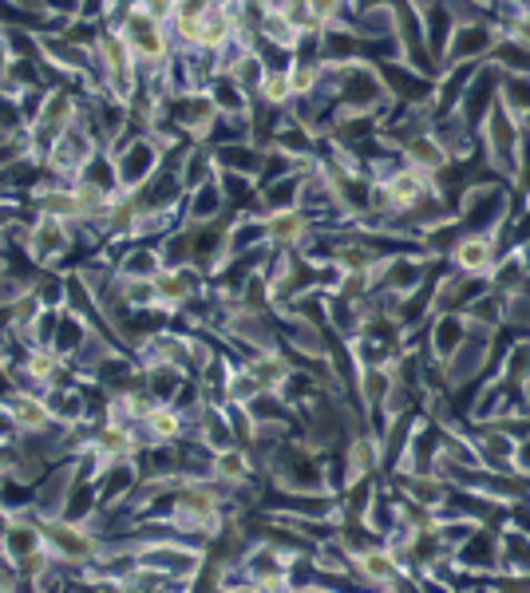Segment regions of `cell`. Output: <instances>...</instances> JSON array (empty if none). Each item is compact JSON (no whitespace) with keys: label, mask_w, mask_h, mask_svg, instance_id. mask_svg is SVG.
<instances>
[{"label":"cell","mask_w":530,"mask_h":593,"mask_svg":"<svg viewBox=\"0 0 530 593\" xmlns=\"http://www.w3.org/2000/svg\"><path fill=\"white\" fill-rule=\"evenodd\" d=\"M511 207H514V194H511V182L503 179H476L456 202V218L463 230H483V234H503L507 222H511Z\"/></svg>","instance_id":"1"},{"label":"cell","mask_w":530,"mask_h":593,"mask_svg":"<svg viewBox=\"0 0 530 593\" xmlns=\"http://www.w3.org/2000/svg\"><path fill=\"white\" fill-rule=\"evenodd\" d=\"M503 242L499 234H483V230H463L456 238V245L448 250V265L451 273H463V278H491L494 261L503 258Z\"/></svg>","instance_id":"2"},{"label":"cell","mask_w":530,"mask_h":593,"mask_svg":"<svg viewBox=\"0 0 530 593\" xmlns=\"http://www.w3.org/2000/svg\"><path fill=\"white\" fill-rule=\"evenodd\" d=\"M111 159H116L119 190H139L154 171H159L162 162H167V159H162V151H159V143H154L147 131H143V135L123 139L119 147H111Z\"/></svg>","instance_id":"3"},{"label":"cell","mask_w":530,"mask_h":593,"mask_svg":"<svg viewBox=\"0 0 530 593\" xmlns=\"http://www.w3.org/2000/svg\"><path fill=\"white\" fill-rule=\"evenodd\" d=\"M494 37H499V24L494 20H468V24L451 28V40L440 56L443 63H483L487 52H491Z\"/></svg>","instance_id":"4"},{"label":"cell","mask_w":530,"mask_h":593,"mask_svg":"<svg viewBox=\"0 0 530 593\" xmlns=\"http://www.w3.org/2000/svg\"><path fill=\"white\" fill-rule=\"evenodd\" d=\"M261 225H266V245H270L273 253L301 250L306 238L313 234V218H309L301 207L270 210V214H261Z\"/></svg>","instance_id":"5"},{"label":"cell","mask_w":530,"mask_h":593,"mask_svg":"<svg viewBox=\"0 0 530 593\" xmlns=\"http://www.w3.org/2000/svg\"><path fill=\"white\" fill-rule=\"evenodd\" d=\"M76 242L72 222H52V218H37V222L24 230V253L37 265H56L60 253H68Z\"/></svg>","instance_id":"6"},{"label":"cell","mask_w":530,"mask_h":593,"mask_svg":"<svg viewBox=\"0 0 530 593\" xmlns=\"http://www.w3.org/2000/svg\"><path fill=\"white\" fill-rule=\"evenodd\" d=\"M352 574L360 585H372V590H396L404 570L396 562L392 546H360L352 550Z\"/></svg>","instance_id":"7"},{"label":"cell","mask_w":530,"mask_h":593,"mask_svg":"<svg viewBox=\"0 0 530 593\" xmlns=\"http://www.w3.org/2000/svg\"><path fill=\"white\" fill-rule=\"evenodd\" d=\"M246 369L253 372V380L261 384V392H278L281 395L289 388V380H293V356L273 344V349L253 352V356L246 360Z\"/></svg>","instance_id":"8"},{"label":"cell","mask_w":530,"mask_h":593,"mask_svg":"<svg viewBox=\"0 0 530 593\" xmlns=\"http://www.w3.org/2000/svg\"><path fill=\"white\" fill-rule=\"evenodd\" d=\"M4 415H9V423L20 435H37L52 423V408H48V400L37 392L9 395V400H4Z\"/></svg>","instance_id":"9"},{"label":"cell","mask_w":530,"mask_h":593,"mask_svg":"<svg viewBox=\"0 0 530 593\" xmlns=\"http://www.w3.org/2000/svg\"><path fill=\"white\" fill-rule=\"evenodd\" d=\"M238 37V20L230 4H210L207 17H202V28H198V52H222L230 40Z\"/></svg>","instance_id":"10"},{"label":"cell","mask_w":530,"mask_h":593,"mask_svg":"<svg viewBox=\"0 0 530 593\" xmlns=\"http://www.w3.org/2000/svg\"><path fill=\"white\" fill-rule=\"evenodd\" d=\"M0 550H4V557H9L12 566H20L24 557L44 550V526H37V522H28V519H12L9 526H4Z\"/></svg>","instance_id":"11"},{"label":"cell","mask_w":530,"mask_h":593,"mask_svg":"<svg viewBox=\"0 0 530 593\" xmlns=\"http://www.w3.org/2000/svg\"><path fill=\"white\" fill-rule=\"evenodd\" d=\"M143 432L154 443H179L187 435V412L179 404H151L143 415Z\"/></svg>","instance_id":"12"},{"label":"cell","mask_w":530,"mask_h":593,"mask_svg":"<svg viewBox=\"0 0 530 593\" xmlns=\"http://www.w3.org/2000/svg\"><path fill=\"white\" fill-rule=\"evenodd\" d=\"M222 214H226V194H222V187H218V179L187 190V198H182V218H187V222H214V218H222Z\"/></svg>","instance_id":"13"},{"label":"cell","mask_w":530,"mask_h":593,"mask_svg":"<svg viewBox=\"0 0 530 593\" xmlns=\"http://www.w3.org/2000/svg\"><path fill=\"white\" fill-rule=\"evenodd\" d=\"M40 218L52 222H80V207H76V190L72 187H37L32 190Z\"/></svg>","instance_id":"14"},{"label":"cell","mask_w":530,"mask_h":593,"mask_svg":"<svg viewBox=\"0 0 530 593\" xmlns=\"http://www.w3.org/2000/svg\"><path fill=\"white\" fill-rule=\"evenodd\" d=\"M400 159L408 162V167H416V171H423V174H440L443 167H448V154H443V147L432 139V131L428 135H416V139H408L404 147H400Z\"/></svg>","instance_id":"15"},{"label":"cell","mask_w":530,"mask_h":593,"mask_svg":"<svg viewBox=\"0 0 530 593\" xmlns=\"http://www.w3.org/2000/svg\"><path fill=\"white\" fill-rule=\"evenodd\" d=\"M499 108L530 135V76H503L499 80Z\"/></svg>","instance_id":"16"},{"label":"cell","mask_w":530,"mask_h":593,"mask_svg":"<svg viewBox=\"0 0 530 593\" xmlns=\"http://www.w3.org/2000/svg\"><path fill=\"white\" fill-rule=\"evenodd\" d=\"M207 96L218 108V115H242V111H250V103H253V99L242 91V83L226 72H214V80L207 83Z\"/></svg>","instance_id":"17"},{"label":"cell","mask_w":530,"mask_h":593,"mask_svg":"<svg viewBox=\"0 0 530 593\" xmlns=\"http://www.w3.org/2000/svg\"><path fill=\"white\" fill-rule=\"evenodd\" d=\"M487 63H494L503 76H530V48L519 44L514 37H507V32H499L491 52H487Z\"/></svg>","instance_id":"18"},{"label":"cell","mask_w":530,"mask_h":593,"mask_svg":"<svg viewBox=\"0 0 530 593\" xmlns=\"http://www.w3.org/2000/svg\"><path fill=\"white\" fill-rule=\"evenodd\" d=\"M253 99H258V103H266V108L286 111L289 103H293V88H289V72H286V68H270V72L261 76Z\"/></svg>","instance_id":"19"},{"label":"cell","mask_w":530,"mask_h":593,"mask_svg":"<svg viewBox=\"0 0 530 593\" xmlns=\"http://www.w3.org/2000/svg\"><path fill=\"white\" fill-rule=\"evenodd\" d=\"M162 270V258L159 250H127L119 258V278H154Z\"/></svg>","instance_id":"20"},{"label":"cell","mask_w":530,"mask_h":593,"mask_svg":"<svg viewBox=\"0 0 530 593\" xmlns=\"http://www.w3.org/2000/svg\"><path fill=\"white\" fill-rule=\"evenodd\" d=\"M349 4H352V0H309V12H313L321 28H333V24H341V20H344Z\"/></svg>","instance_id":"21"},{"label":"cell","mask_w":530,"mask_h":593,"mask_svg":"<svg viewBox=\"0 0 530 593\" xmlns=\"http://www.w3.org/2000/svg\"><path fill=\"white\" fill-rule=\"evenodd\" d=\"M136 9H143L147 17H154L159 24H171L174 20V9H179V0H131Z\"/></svg>","instance_id":"22"},{"label":"cell","mask_w":530,"mask_h":593,"mask_svg":"<svg viewBox=\"0 0 530 593\" xmlns=\"http://www.w3.org/2000/svg\"><path fill=\"white\" fill-rule=\"evenodd\" d=\"M44 12H63V17H80V0H44Z\"/></svg>","instance_id":"23"},{"label":"cell","mask_w":530,"mask_h":593,"mask_svg":"<svg viewBox=\"0 0 530 593\" xmlns=\"http://www.w3.org/2000/svg\"><path fill=\"white\" fill-rule=\"evenodd\" d=\"M471 4H476V9H483V12H494V4H499V0H471Z\"/></svg>","instance_id":"24"}]
</instances>
